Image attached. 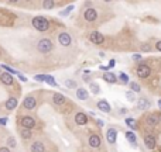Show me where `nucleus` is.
<instances>
[{
    "instance_id": "nucleus-1",
    "label": "nucleus",
    "mask_w": 161,
    "mask_h": 152,
    "mask_svg": "<svg viewBox=\"0 0 161 152\" xmlns=\"http://www.w3.org/2000/svg\"><path fill=\"white\" fill-rule=\"evenodd\" d=\"M31 24H33V27L36 30H38V31H47V30L50 28V21H48L45 17H41V16L34 17Z\"/></svg>"
},
{
    "instance_id": "nucleus-2",
    "label": "nucleus",
    "mask_w": 161,
    "mask_h": 152,
    "mask_svg": "<svg viewBox=\"0 0 161 152\" xmlns=\"http://www.w3.org/2000/svg\"><path fill=\"white\" fill-rule=\"evenodd\" d=\"M37 48H38V51L43 52V54L50 52V51L52 49L51 40H48V38H43V40H40V41H38V44H37Z\"/></svg>"
},
{
    "instance_id": "nucleus-3",
    "label": "nucleus",
    "mask_w": 161,
    "mask_h": 152,
    "mask_svg": "<svg viewBox=\"0 0 161 152\" xmlns=\"http://www.w3.org/2000/svg\"><path fill=\"white\" fill-rule=\"evenodd\" d=\"M151 73V69L148 68L147 65H144V63H141V65L137 68V76L139 78H141V79H146V78H148Z\"/></svg>"
},
{
    "instance_id": "nucleus-4",
    "label": "nucleus",
    "mask_w": 161,
    "mask_h": 152,
    "mask_svg": "<svg viewBox=\"0 0 161 152\" xmlns=\"http://www.w3.org/2000/svg\"><path fill=\"white\" fill-rule=\"evenodd\" d=\"M58 41H59V44H61L62 47H69L71 44H72V38H71V35L68 33H61L59 34Z\"/></svg>"
},
{
    "instance_id": "nucleus-5",
    "label": "nucleus",
    "mask_w": 161,
    "mask_h": 152,
    "mask_svg": "<svg viewBox=\"0 0 161 152\" xmlns=\"http://www.w3.org/2000/svg\"><path fill=\"white\" fill-rule=\"evenodd\" d=\"M89 40L92 41V44L100 45V44H103L105 38H103V35L100 33H98V31H93V33H91V35H89Z\"/></svg>"
},
{
    "instance_id": "nucleus-6",
    "label": "nucleus",
    "mask_w": 161,
    "mask_h": 152,
    "mask_svg": "<svg viewBox=\"0 0 161 152\" xmlns=\"http://www.w3.org/2000/svg\"><path fill=\"white\" fill-rule=\"evenodd\" d=\"M21 125H23V128H26V130H31V128L36 127V121H34L33 117H23Z\"/></svg>"
},
{
    "instance_id": "nucleus-7",
    "label": "nucleus",
    "mask_w": 161,
    "mask_h": 152,
    "mask_svg": "<svg viewBox=\"0 0 161 152\" xmlns=\"http://www.w3.org/2000/svg\"><path fill=\"white\" fill-rule=\"evenodd\" d=\"M85 20H86V21H95L96 20V17H98V13H96V10L95 9H86V10H85Z\"/></svg>"
},
{
    "instance_id": "nucleus-8",
    "label": "nucleus",
    "mask_w": 161,
    "mask_h": 152,
    "mask_svg": "<svg viewBox=\"0 0 161 152\" xmlns=\"http://www.w3.org/2000/svg\"><path fill=\"white\" fill-rule=\"evenodd\" d=\"M116 138H117V131L114 128H109L106 132V139L109 144H114L116 142Z\"/></svg>"
},
{
    "instance_id": "nucleus-9",
    "label": "nucleus",
    "mask_w": 161,
    "mask_h": 152,
    "mask_svg": "<svg viewBox=\"0 0 161 152\" xmlns=\"http://www.w3.org/2000/svg\"><path fill=\"white\" fill-rule=\"evenodd\" d=\"M23 106H24V109L27 110H31L36 107V99L33 97V96H28V97L24 99V103H23Z\"/></svg>"
},
{
    "instance_id": "nucleus-10",
    "label": "nucleus",
    "mask_w": 161,
    "mask_h": 152,
    "mask_svg": "<svg viewBox=\"0 0 161 152\" xmlns=\"http://www.w3.org/2000/svg\"><path fill=\"white\" fill-rule=\"evenodd\" d=\"M75 123L78 125H85V124L88 123V117L85 116L84 113H78L77 116H75Z\"/></svg>"
},
{
    "instance_id": "nucleus-11",
    "label": "nucleus",
    "mask_w": 161,
    "mask_h": 152,
    "mask_svg": "<svg viewBox=\"0 0 161 152\" xmlns=\"http://www.w3.org/2000/svg\"><path fill=\"white\" fill-rule=\"evenodd\" d=\"M89 145L92 148H99L100 147V138L98 135H91L89 137Z\"/></svg>"
},
{
    "instance_id": "nucleus-12",
    "label": "nucleus",
    "mask_w": 161,
    "mask_h": 152,
    "mask_svg": "<svg viewBox=\"0 0 161 152\" xmlns=\"http://www.w3.org/2000/svg\"><path fill=\"white\" fill-rule=\"evenodd\" d=\"M144 144H146V147L148 149H153L154 147H155V138H154L153 135H147V137L144 138Z\"/></svg>"
},
{
    "instance_id": "nucleus-13",
    "label": "nucleus",
    "mask_w": 161,
    "mask_h": 152,
    "mask_svg": "<svg viewBox=\"0 0 161 152\" xmlns=\"http://www.w3.org/2000/svg\"><path fill=\"white\" fill-rule=\"evenodd\" d=\"M98 109L100 111H105V113H109L110 111V106L106 100H99L98 101Z\"/></svg>"
},
{
    "instance_id": "nucleus-14",
    "label": "nucleus",
    "mask_w": 161,
    "mask_h": 152,
    "mask_svg": "<svg viewBox=\"0 0 161 152\" xmlns=\"http://www.w3.org/2000/svg\"><path fill=\"white\" fill-rule=\"evenodd\" d=\"M52 101H54L55 104L61 106V104H64V103H65V96H64V94H61V93H55L54 96H52Z\"/></svg>"
},
{
    "instance_id": "nucleus-15",
    "label": "nucleus",
    "mask_w": 161,
    "mask_h": 152,
    "mask_svg": "<svg viewBox=\"0 0 161 152\" xmlns=\"http://www.w3.org/2000/svg\"><path fill=\"white\" fill-rule=\"evenodd\" d=\"M158 123H160V121H158V116H155V114H150V116L147 117V125L155 127Z\"/></svg>"
},
{
    "instance_id": "nucleus-16",
    "label": "nucleus",
    "mask_w": 161,
    "mask_h": 152,
    "mask_svg": "<svg viewBox=\"0 0 161 152\" xmlns=\"http://www.w3.org/2000/svg\"><path fill=\"white\" fill-rule=\"evenodd\" d=\"M45 148H44V144L43 142H34L33 145H31V152H44Z\"/></svg>"
},
{
    "instance_id": "nucleus-17",
    "label": "nucleus",
    "mask_w": 161,
    "mask_h": 152,
    "mask_svg": "<svg viewBox=\"0 0 161 152\" xmlns=\"http://www.w3.org/2000/svg\"><path fill=\"white\" fill-rule=\"evenodd\" d=\"M0 79L4 85H13V75H10V73H2Z\"/></svg>"
},
{
    "instance_id": "nucleus-18",
    "label": "nucleus",
    "mask_w": 161,
    "mask_h": 152,
    "mask_svg": "<svg viewBox=\"0 0 161 152\" xmlns=\"http://www.w3.org/2000/svg\"><path fill=\"white\" fill-rule=\"evenodd\" d=\"M17 107V99L14 97H10L7 101H6V109L7 110H13Z\"/></svg>"
},
{
    "instance_id": "nucleus-19",
    "label": "nucleus",
    "mask_w": 161,
    "mask_h": 152,
    "mask_svg": "<svg viewBox=\"0 0 161 152\" xmlns=\"http://www.w3.org/2000/svg\"><path fill=\"white\" fill-rule=\"evenodd\" d=\"M103 79L106 80V82H109V83H116L117 78L114 76V73H110V72H106L105 75H103Z\"/></svg>"
},
{
    "instance_id": "nucleus-20",
    "label": "nucleus",
    "mask_w": 161,
    "mask_h": 152,
    "mask_svg": "<svg viewBox=\"0 0 161 152\" xmlns=\"http://www.w3.org/2000/svg\"><path fill=\"white\" fill-rule=\"evenodd\" d=\"M77 97L80 99V100H86V99H88V92L80 87V89H78L77 90Z\"/></svg>"
},
{
    "instance_id": "nucleus-21",
    "label": "nucleus",
    "mask_w": 161,
    "mask_h": 152,
    "mask_svg": "<svg viewBox=\"0 0 161 152\" xmlns=\"http://www.w3.org/2000/svg\"><path fill=\"white\" fill-rule=\"evenodd\" d=\"M148 106H150V101L146 100V99H140V100H139V104H137V107H139L140 110H144V109H147Z\"/></svg>"
},
{
    "instance_id": "nucleus-22",
    "label": "nucleus",
    "mask_w": 161,
    "mask_h": 152,
    "mask_svg": "<svg viewBox=\"0 0 161 152\" xmlns=\"http://www.w3.org/2000/svg\"><path fill=\"white\" fill-rule=\"evenodd\" d=\"M126 138H127L132 144H136V141H137V137H136V134L133 131H127V132H126Z\"/></svg>"
},
{
    "instance_id": "nucleus-23",
    "label": "nucleus",
    "mask_w": 161,
    "mask_h": 152,
    "mask_svg": "<svg viewBox=\"0 0 161 152\" xmlns=\"http://www.w3.org/2000/svg\"><path fill=\"white\" fill-rule=\"evenodd\" d=\"M126 124H127L132 130H136V128H137V123H136L134 118H126Z\"/></svg>"
},
{
    "instance_id": "nucleus-24",
    "label": "nucleus",
    "mask_w": 161,
    "mask_h": 152,
    "mask_svg": "<svg viewBox=\"0 0 161 152\" xmlns=\"http://www.w3.org/2000/svg\"><path fill=\"white\" fill-rule=\"evenodd\" d=\"M45 83L51 85V86H57V82H55V79L52 78L51 75H47V76H45Z\"/></svg>"
},
{
    "instance_id": "nucleus-25",
    "label": "nucleus",
    "mask_w": 161,
    "mask_h": 152,
    "mask_svg": "<svg viewBox=\"0 0 161 152\" xmlns=\"http://www.w3.org/2000/svg\"><path fill=\"white\" fill-rule=\"evenodd\" d=\"M21 138H23V139H28V138H31V131L26 130V128H23V131H21Z\"/></svg>"
},
{
    "instance_id": "nucleus-26",
    "label": "nucleus",
    "mask_w": 161,
    "mask_h": 152,
    "mask_svg": "<svg viewBox=\"0 0 161 152\" xmlns=\"http://www.w3.org/2000/svg\"><path fill=\"white\" fill-rule=\"evenodd\" d=\"M55 6L54 2H51V0H48V2H43V7L47 9V10H50V9H52Z\"/></svg>"
},
{
    "instance_id": "nucleus-27",
    "label": "nucleus",
    "mask_w": 161,
    "mask_h": 152,
    "mask_svg": "<svg viewBox=\"0 0 161 152\" xmlns=\"http://www.w3.org/2000/svg\"><path fill=\"white\" fill-rule=\"evenodd\" d=\"M2 68L6 69V71H7V73H10V75H18L17 71H14L13 68H10V66H7V65H2Z\"/></svg>"
},
{
    "instance_id": "nucleus-28",
    "label": "nucleus",
    "mask_w": 161,
    "mask_h": 152,
    "mask_svg": "<svg viewBox=\"0 0 161 152\" xmlns=\"http://www.w3.org/2000/svg\"><path fill=\"white\" fill-rule=\"evenodd\" d=\"M130 87H132V90H133V92H137V93H139V92L141 90V89H140V85H137L136 82H132V83H130Z\"/></svg>"
},
{
    "instance_id": "nucleus-29",
    "label": "nucleus",
    "mask_w": 161,
    "mask_h": 152,
    "mask_svg": "<svg viewBox=\"0 0 161 152\" xmlns=\"http://www.w3.org/2000/svg\"><path fill=\"white\" fill-rule=\"evenodd\" d=\"M119 78H120V80L123 82V83H127V82H129V76L126 75V73H123V72L119 75Z\"/></svg>"
},
{
    "instance_id": "nucleus-30",
    "label": "nucleus",
    "mask_w": 161,
    "mask_h": 152,
    "mask_svg": "<svg viewBox=\"0 0 161 152\" xmlns=\"http://www.w3.org/2000/svg\"><path fill=\"white\" fill-rule=\"evenodd\" d=\"M65 86L66 87H77V82H75V80H66Z\"/></svg>"
},
{
    "instance_id": "nucleus-31",
    "label": "nucleus",
    "mask_w": 161,
    "mask_h": 152,
    "mask_svg": "<svg viewBox=\"0 0 161 152\" xmlns=\"http://www.w3.org/2000/svg\"><path fill=\"white\" fill-rule=\"evenodd\" d=\"M45 76L47 75H36L34 76V79H36L37 82H45Z\"/></svg>"
},
{
    "instance_id": "nucleus-32",
    "label": "nucleus",
    "mask_w": 161,
    "mask_h": 152,
    "mask_svg": "<svg viewBox=\"0 0 161 152\" xmlns=\"http://www.w3.org/2000/svg\"><path fill=\"white\" fill-rule=\"evenodd\" d=\"M91 89H92V93H95V94L99 93V86H98V85L92 83V85H91Z\"/></svg>"
},
{
    "instance_id": "nucleus-33",
    "label": "nucleus",
    "mask_w": 161,
    "mask_h": 152,
    "mask_svg": "<svg viewBox=\"0 0 161 152\" xmlns=\"http://www.w3.org/2000/svg\"><path fill=\"white\" fill-rule=\"evenodd\" d=\"M7 144H9V147H11V148H14V147H16V139H14V138H9V139H7Z\"/></svg>"
},
{
    "instance_id": "nucleus-34",
    "label": "nucleus",
    "mask_w": 161,
    "mask_h": 152,
    "mask_svg": "<svg viewBox=\"0 0 161 152\" xmlns=\"http://www.w3.org/2000/svg\"><path fill=\"white\" fill-rule=\"evenodd\" d=\"M71 10H73V6H69V7H66L65 11H61L59 14H61V16H66L68 13H71Z\"/></svg>"
},
{
    "instance_id": "nucleus-35",
    "label": "nucleus",
    "mask_w": 161,
    "mask_h": 152,
    "mask_svg": "<svg viewBox=\"0 0 161 152\" xmlns=\"http://www.w3.org/2000/svg\"><path fill=\"white\" fill-rule=\"evenodd\" d=\"M132 58H133V61H140V59H141V55H140V54H134Z\"/></svg>"
},
{
    "instance_id": "nucleus-36",
    "label": "nucleus",
    "mask_w": 161,
    "mask_h": 152,
    "mask_svg": "<svg viewBox=\"0 0 161 152\" xmlns=\"http://www.w3.org/2000/svg\"><path fill=\"white\" fill-rule=\"evenodd\" d=\"M114 65H116V61H114V59H110V61H109V65H107V66H109V68H113Z\"/></svg>"
},
{
    "instance_id": "nucleus-37",
    "label": "nucleus",
    "mask_w": 161,
    "mask_h": 152,
    "mask_svg": "<svg viewBox=\"0 0 161 152\" xmlns=\"http://www.w3.org/2000/svg\"><path fill=\"white\" fill-rule=\"evenodd\" d=\"M7 124V118L4 117V118H0V125H6Z\"/></svg>"
},
{
    "instance_id": "nucleus-38",
    "label": "nucleus",
    "mask_w": 161,
    "mask_h": 152,
    "mask_svg": "<svg viewBox=\"0 0 161 152\" xmlns=\"http://www.w3.org/2000/svg\"><path fill=\"white\" fill-rule=\"evenodd\" d=\"M18 79L21 80V82H27V78L24 75H20V73H18Z\"/></svg>"
},
{
    "instance_id": "nucleus-39",
    "label": "nucleus",
    "mask_w": 161,
    "mask_h": 152,
    "mask_svg": "<svg viewBox=\"0 0 161 152\" xmlns=\"http://www.w3.org/2000/svg\"><path fill=\"white\" fill-rule=\"evenodd\" d=\"M98 125L99 127H103V125H105V121H103V120H98Z\"/></svg>"
},
{
    "instance_id": "nucleus-40",
    "label": "nucleus",
    "mask_w": 161,
    "mask_h": 152,
    "mask_svg": "<svg viewBox=\"0 0 161 152\" xmlns=\"http://www.w3.org/2000/svg\"><path fill=\"white\" fill-rule=\"evenodd\" d=\"M141 49H143V51H150V45H143Z\"/></svg>"
},
{
    "instance_id": "nucleus-41",
    "label": "nucleus",
    "mask_w": 161,
    "mask_h": 152,
    "mask_svg": "<svg viewBox=\"0 0 161 152\" xmlns=\"http://www.w3.org/2000/svg\"><path fill=\"white\" fill-rule=\"evenodd\" d=\"M0 152H10V149L6 148V147H3V148H0Z\"/></svg>"
},
{
    "instance_id": "nucleus-42",
    "label": "nucleus",
    "mask_w": 161,
    "mask_h": 152,
    "mask_svg": "<svg viewBox=\"0 0 161 152\" xmlns=\"http://www.w3.org/2000/svg\"><path fill=\"white\" fill-rule=\"evenodd\" d=\"M155 48H157L158 51H161V41H158V42L155 44Z\"/></svg>"
},
{
    "instance_id": "nucleus-43",
    "label": "nucleus",
    "mask_w": 161,
    "mask_h": 152,
    "mask_svg": "<svg viewBox=\"0 0 161 152\" xmlns=\"http://www.w3.org/2000/svg\"><path fill=\"white\" fill-rule=\"evenodd\" d=\"M99 68L102 69V71H107V69H109V66H106V65H102V66H99Z\"/></svg>"
},
{
    "instance_id": "nucleus-44",
    "label": "nucleus",
    "mask_w": 161,
    "mask_h": 152,
    "mask_svg": "<svg viewBox=\"0 0 161 152\" xmlns=\"http://www.w3.org/2000/svg\"><path fill=\"white\" fill-rule=\"evenodd\" d=\"M127 97H129V99H132V100H133V94L130 93V92H129V93H127Z\"/></svg>"
},
{
    "instance_id": "nucleus-45",
    "label": "nucleus",
    "mask_w": 161,
    "mask_h": 152,
    "mask_svg": "<svg viewBox=\"0 0 161 152\" xmlns=\"http://www.w3.org/2000/svg\"><path fill=\"white\" fill-rule=\"evenodd\" d=\"M120 113H122V114H125V113H127V109H122V110H120Z\"/></svg>"
},
{
    "instance_id": "nucleus-46",
    "label": "nucleus",
    "mask_w": 161,
    "mask_h": 152,
    "mask_svg": "<svg viewBox=\"0 0 161 152\" xmlns=\"http://www.w3.org/2000/svg\"><path fill=\"white\" fill-rule=\"evenodd\" d=\"M158 107H160V109H161V99H160V100H158Z\"/></svg>"
},
{
    "instance_id": "nucleus-47",
    "label": "nucleus",
    "mask_w": 161,
    "mask_h": 152,
    "mask_svg": "<svg viewBox=\"0 0 161 152\" xmlns=\"http://www.w3.org/2000/svg\"><path fill=\"white\" fill-rule=\"evenodd\" d=\"M158 121L161 123V113H160V116H158Z\"/></svg>"
}]
</instances>
